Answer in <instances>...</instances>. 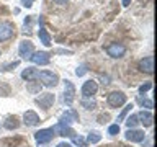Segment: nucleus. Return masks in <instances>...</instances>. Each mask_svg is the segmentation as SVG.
Instances as JSON below:
<instances>
[{"label": "nucleus", "instance_id": "nucleus-12", "mask_svg": "<svg viewBox=\"0 0 157 147\" xmlns=\"http://www.w3.org/2000/svg\"><path fill=\"white\" fill-rule=\"evenodd\" d=\"M124 137L129 142H142V141H146V132L141 129H128Z\"/></svg>", "mask_w": 157, "mask_h": 147}, {"label": "nucleus", "instance_id": "nucleus-34", "mask_svg": "<svg viewBox=\"0 0 157 147\" xmlns=\"http://www.w3.org/2000/svg\"><path fill=\"white\" fill-rule=\"evenodd\" d=\"M57 147H72V144H69V142H61V144H57Z\"/></svg>", "mask_w": 157, "mask_h": 147}, {"label": "nucleus", "instance_id": "nucleus-3", "mask_svg": "<svg viewBox=\"0 0 157 147\" xmlns=\"http://www.w3.org/2000/svg\"><path fill=\"white\" fill-rule=\"evenodd\" d=\"M38 78L41 80V85H44V87H56L59 83V77L49 70L38 72Z\"/></svg>", "mask_w": 157, "mask_h": 147}, {"label": "nucleus", "instance_id": "nucleus-26", "mask_svg": "<svg viewBox=\"0 0 157 147\" xmlns=\"http://www.w3.org/2000/svg\"><path fill=\"white\" fill-rule=\"evenodd\" d=\"M20 61H15V62H10V64H5V66L0 67V72H7V70H13L15 67H18Z\"/></svg>", "mask_w": 157, "mask_h": 147}, {"label": "nucleus", "instance_id": "nucleus-27", "mask_svg": "<svg viewBox=\"0 0 157 147\" xmlns=\"http://www.w3.org/2000/svg\"><path fill=\"white\" fill-rule=\"evenodd\" d=\"M108 134L110 136H116V134H120V124H111L110 127H108Z\"/></svg>", "mask_w": 157, "mask_h": 147}, {"label": "nucleus", "instance_id": "nucleus-25", "mask_svg": "<svg viewBox=\"0 0 157 147\" xmlns=\"http://www.w3.org/2000/svg\"><path fill=\"white\" fill-rule=\"evenodd\" d=\"M131 110H132V103H128V105L123 108V111L120 113V116H118V121H123V119H124L126 115H128V113H129Z\"/></svg>", "mask_w": 157, "mask_h": 147}, {"label": "nucleus", "instance_id": "nucleus-1", "mask_svg": "<svg viewBox=\"0 0 157 147\" xmlns=\"http://www.w3.org/2000/svg\"><path fill=\"white\" fill-rule=\"evenodd\" d=\"M106 103L110 105L111 108H120L123 106L126 103V95H124V92H121V90H115V92H111L110 95L106 96Z\"/></svg>", "mask_w": 157, "mask_h": 147}, {"label": "nucleus", "instance_id": "nucleus-15", "mask_svg": "<svg viewBox=\"0 0 157 147\" xmlns=\"http://www.w3.org/2000/svg\"><path fill=\"white\" fill-rule=\"evenodd\" d=\"M39 116L34 113L33 110H28V111H25V115H23V123L26 126H36V124H39Z\"/></svg>", "mask_w": 157, "mask_h": 147}, {"label": "nucleus", "instance_id": "nucleus-9", "mask_svg": "<svg viewBox=\"0 0 157 147\" xmlns=\"http://www.w3.org/2000/svg\"><path fill=\"white\" fill-rule=\"evenodd\" d=\"M29 61L33 64H36V66H48L51 57H49V52L46 51H34L33 56L29 57Z\"/></svg>", "mask_w": 157, "mask_h": 147}, {"label": "nucleus", "instance_id": "nucleus-20", "mask_svg": "<svg viewBox=\"0 0 157 147\" xmlns=\"http://www.w3.org/2000/svg\"><path fill=\"white\" fill-rule=\"evenodd\" d=\"M100 141H101V134H100V132H97V131L88 132L87 142H90V144H97V142H100Z\"/></svg>", "mask_w": 157, "mask_h": 147}, {"label": "nucleus", "instance_id": "nucleus-18", "mask_svg": "<svg viewBox=\"0 0 157 147\" xmlns=\"http://www.w3.org/2000/svg\"><path fill=\"white\" fill-rule=\"evenodd\" d=\"M3 127L5 129H8V131H13V129H18L20 127V119H18V116H8L7 119H5L3 123Z\"/></svg>", "mask_w": 157, "mask_h": 147}, {"label": "nucleus", "instance_id": "nucleus-10", "mask_svg": "<svg viewBox=\"0 0 157 147\" xmlns=\"http://www.w3.org/2000/svg\"><path fill=\"white\" fill-rule=\"evenodd\" d=\"M13 29L15 26L8 21H2L0 23V43L2 41H8L10 38L13 36Z\"/></svg>", "mask_w": 157, "mask_h": 147}, {"label": "nucleus", "instance_id": "nucleus-23", "mask_svg": "<svg viewBox=\"0 0 157 147\" xmlns=\"http://www.w3.org/2000/svg\"><path fill=\"white\" fill-rule=\"evenodd\" d=\"M137 101H139L142 106H146V108H147V110H149V111L152 110V108H154V101H152L151 98H146V96L142 98V96H139V98H137Z\"/></svg>", "mask_w": 157, "mask_h": 147}, {"label": "nucleus", "instance_id": "nucleus-33", "mask_svg": "<svg viewBox=\"0 0 157 147\" xmlns=\"http://www.w3.org/2000/svg\"><path fill=\"white\" fill-rule=\"evenodd\" d=\"M54 3H57V5H64V3H67L69 0H52Z\"/></svg>", "mask_w": 157, "mask_h": 147}, {"label": "nucleus", "instance_id": "nucleus-14", "mask_svg": "<svg viewBox=\"0 0 157 147\" xmlns=\"http://www.w3.org/2000/svg\"><path fill=\"white\" fill-rule=\"evenodd\" d=\"M54 132H57L59 136H64V137H75V131L72 129L71 126H67V124H62V123H57L56 126L52 127Z\"/></svg>", "mask_w": 157, "mask_h": 147}, {"label": "nucleus", "instance_id": "nucleus-4", "mask_svg": "<svg viewBox=\"0 0 157 147\" xmlns=\"http://www.w3.org/2000/svg\"><path fill=\"white\" fill-rule=\"evenodd\" d=\"M106 54L110 57H115V59H120L126 54V46L123 43H111L106 46Z\"/></svg>", "mask_w": 157, "mask_h": 147}, {"label": "nucleus", "instance_id": "nucleus-30", "mask_svg": "<svg viewBox=\"0 0 157 147\" xmlns=\"http://www.w3.org/2000/svg\"><path fill=\"white\" fill-rule=\"evenodd\" d=\"M85 72H87L85 66H80V67H77V70H75V74H77L78 77H82V75H83V74H85Z\"/></svg>", "mask_w": 157, "mask_h": 147}, {"label": "nucleus", "instance_id": "nucleus-28", "mask_svg": "<svg viewBox=\"0 0 157 147\" xmlns=\"http://www.w3.org/2000/svg\"><path fill=\"white\" fill-rule=\"evenodd\" d=\"M151 88H152V82H146V83H142V85L139 87V93H141V95H144L146 92L151 90Z\"/></svg>", "mask_w": 157, "mask_h": 147}, {"label": "nucleus", "instance_id": "nucleus-24", "mask_svg": "<svg viewBox=\"0 0 157 147\" xmlns=\"http://www.w3.org/2000/svg\"><path fill=\"white\" fill-rule=\"evenodd\" d=\"M82 106L85 108V110H93V108L97 106V103H95L93 98H83V100H82Z\"/></svg>", "mask_w": 157, "mask_h": 147}, {"label": "nucleus", "instance_id": "nucleus-7", "mask_svg": "<svg viewBox=\"0 0 157 147\" xmlns=\"http://www.w3.org/2000/svg\"><path fill=\"white\" fill-rule=\"evenodd\" d=\"M33 52H34L33 43L29 41V39H23V41L20 43V47H18V56L21 59H29L33 56Z\"/></svg>", "mask_w": 157, "mask_h": 147}, {"label": "nucleus", "instance_id": "nucleus-22", "mask_svg": "<svg viewBox=\"0 0 157 147\" xmlns=\"http://www.w3.org/2000/svg\"><path fill=\"white\" fill-rule=\"evenodd\" d=\"M26 88H28V92H29V93H39V90H41V83L31 80V82H28Z\"/></svg>", "mask_w": 157, "mask_h": 147}, {"label": "nucleus", "instance_id": "nucleus-17", "mask_svg": "<svg viewBox=\"0 0 157 147\" xmlns=\"http://www.w3.org/2000/svg\"><path fill=\"white\" fill-rule=\"evenodd\" d=\"M21 78H23V80H26V82L36 80V78H38V69L36 67H26L21 72Z\"/></svg>", "mask_w": 157, "mask_h": 147}, {"label": "nucleus", "instance_id": "nucleus-29", "mask_svg": "<svg viewBox=\"0 0 157 147\" xmlns=\"http://www.w3.org/2000/svg\"><path fill=\"white\" fill-rule=\"evenodd\" d=\"M72 139H74V142H75V144H78L80 147H83V145H85V141H83L80 136H75V137H72Z\"/></svg>", "mask_w": 157, "mask_h": 147}, {"label": "nucleus", "instance_id": "nucleus-2", "mask_svg": "<svg viewBox=\"0 0 157 147\" xmlns=\"http://www.w3.org/2000/svg\"><path fill=\"white\" fill-rule=\"evenodd\" d=\"M54 134H56V132H54L52 127H44V129H39L38 132H34V141H36L39 145L48 144V142L52 141Z\"/></svg>", "mask_w": 157, "mask_h": 147}, {"label": "nucleus", "instance_id": "nucleus-13", "mask_svg": "<svg viewBox=\"0 0 157 147\" xmlns=\"http://www.w3.org/2000/svg\"><path fill=\"white\" fill-rule=\"evenodd\" d=\"M78 121V113L75 110H72V108H69L66 110V113H62V116L59 118V123H62V124H71V123H77Z\"/></svg>", "mask_w": 157, "mask_h": 147}, {"label": "nucleus", "instance_id": "nucleus-31", "mask_svg": "<svg viewBox=\"0 0 157 147\" xmlns=\"http://www.w3.org/2000/svg\"><path fill=\"white\" fill-rule=\"evenodd\" d=\"M33 2H34V0H21V5H23V7H26V8H29L33 5Z\"/></svg>", "mask_w": 157, "mask_h": 147}, {"label": "nucleus", "instance_id": "nucleus-6", "mask_svg": "<svg viewBox=\"0 0 157 147\" xmlns=\"http://www.w3.org/2000/svg\"><path fill=\"white\" fill-rule=\"evenodd\" d=\"M62 100L66 105H72L74 100H75V87L71 80H66L64 82V96Z\"/></svg>", "mask_w": 157, "mask_h": 147}, {"label": "nucleus", "instance_id": "nucleus-32", "mask_svg": "<svg viewBox=\"0 0 157 147\" xmlns=\"http://www.w3.org/2000/svg\"><path fill=\"white\" fill-rule=\"evenodd\" d=\"M108 119H110V116H108V115H100V118H98V123H106Z\"/></svg>", "mask_w": 157, "mask_h": 147}, {"label": "nucleus", "instance_id": "nucleus-5", "mask_svg": "<svg viewBox=\"0 0 157 147\" xmlns=\"http://www.w3.org/2000/svg\"><path fill=\"white\" fill-rule=\"evenodd\" d=\"M54 101H56V96H54L52 93H43V95L34 98V103H36L39 108H43V110H49V108L54 105Z\"/></svg>", "mask_w": 157, "mask_h": 147}, {"label": "nucleus", "instance_id": "nucleus-16", "mask_svg": "<svg viewBox=\"0 0 157 147\" xmlns=\"http://www.w3.org/2000/svg\"><path fill=\"white\" fill-rule=\"evenodd\" d=\"M137 118H139V123H141L144 127H151L152 123H154V115H152L149 110H147V111L142 110L139 115H137Z\"/></svg>", "mask_w": 157, "mask_h": 147}, {"label": "nucleus", "instance_id": "nucleus-8", "mask_svg": "<svg viewBox=\"0 0 157 147\" xmlns=\"http://www.w3.org/2000/svg\"><path fill=\"white\" fill-rule=\"evenodd\" d=\"M97 92H98V83H97L95 80H87V82H83V85H82V88H80V93H82L83 98H92Z\"/></svg>", "mask_w": 157, "mask_h": 147}, {"label": "nucleus", "instance_id": "nucleus-35", "mask_svg": "<svg viewBox=\"0 0 157 147\" xmlns=\"http://www.w3.org/2000/svg\"><path fill=\"white\" fill-rule=\"evenodd\" d=\"M131 3V0H123V7H128Z\"/></svg>", "mask_w": 157, "mask_h": 147}, {"label": "nucleus", "instance_id": "nucleus-19", "mask_svg": "<svg viewBox=\"0 0 157 147\" xmlns=\"http://www.w3.org/2000/svg\"><path fill=\"white\" fill-rule=\"evenodd\" d=\"M38 36H39V39H41V43L44 44V46H51V36H49V33L44 29L43 26L39 28V31H38Z\"/></svg>", "mask_w": 157, "mask_h": 147}, {"label": "nucleus", "instance_id": "nucleus-11", "mask_svg": "<svg viewBox=\"0 0 157 147\" xmlns=\"http://www.w3.org/2000/svg\"><path fill=\"white\" fill-rule=\"evenodd\" d=\"M137 67H139V70L144 72V74H152L154 72V57L152 56L142 57L139 61V64H137Z\"/></svg>", "mask_w": 157, "mask_h": 147}, {"label": "nucleus", "instance_id": "nucleus-21", "mask_svg": "<svg viewBox=\"0 0 157 147\" xmlns=\"http://www.w3.org/2000/svg\"><path fill=\"white\" fill-rule=\"evenodd\" d=\"M139 124V118H137V115H131L129 118L126 119V126L128 129H134V127Z\"/></svg>", "mask_w": 157, "mask_h": 147}]
</instances>
